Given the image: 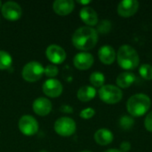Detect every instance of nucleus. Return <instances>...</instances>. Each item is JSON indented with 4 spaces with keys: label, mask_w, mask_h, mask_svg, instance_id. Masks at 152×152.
<instances>
[{
    "label": "nucleus",
    "mask_w": 152,
    "mask_h": 152,
    "mask_svg": "<svg viewBox=\"0 0 152 152\" xmlns=\"http://www.w3.org/2000/svg\"><path fill=\"white\" fill-rule=\"evenodd\" d=\"M98 42V32L95 28L84 26L77 28L72 36L73 45L84 52L94 48Z\"/></svg>",
    "instance_id": "nucleus-1"
},
{
    "label": "nucleus",
    "mask_w": 152,
    "mask_h": 152,
    "mask_svg": "<svg viewBox=\"0 0 152 152\" xmlns=\"http://www.w3.org/2000/svg\"><path fill=\"white\" fill-rule=\"evenodd\" d=\"M117 58L119 66L126 70L134 69L140 63V57L137 51L128 45H124L119 47Z\"/></svg>",
    "instance_id": "nucleus-2"
},
{
    "label": "nucleus",
    "mask_w": 152,
    "mask_h": 152,
    "mask_svg": "<svg viewBox=\"0 0 152 152\" xmlns=\"http://www.w3.org/2000/svg\"><path fill=\"white\" fill-rule=\"evenodd\" d=\"M151 98L144 94H136L131 96L126 103V108L133 117L143 116L151 108Z\"/></svg>",
    "instance_id": "nucleus-3"
},
{
    "label": "nucleus",
    "mask_w": 152,
    "mask_h": 152,
    "mask_svg": "<svg viewBox=\"0 0 152 152\" xmlns=\"http://www.w3.org/2000/svg\"><path fill=\"white\" fill-rule=\"evenodd\" d=\"M100 99L109 104H115L122 100L123 93L121 89L114 85H105L99 90Z\"/></svg>",
    "instance_id": "nucleus-4"
},
{
    "label": "nucleus",
    "mask_w": 152,
    "mask_h": 152,
    "mask_svg": "<svg viewBox=\"0 0 152 152\" xmlns=\"http://www.w3.org/2000/svg\"><path fill=\"white\" fill-rule=\"evenodd\" d=\"M45 74V68L38 61L28 62L22 69V77L28 82H36Z\"/></svg>",
    "instance_id": "nucleus-5"
},
{
    "label": "nucleus",
    "mask_w": 152,
    "mask_h": 152,
    "mask_svg": "<svg viewBox=\"0 0 152 152\" xmlns=\"http://www.w3.org/2000/svg\"><path fill=\"white\" fill-rule=\"evenodd\" d=\"M77 129L76 122L68 117L58 118L54 123V131L57 134L62 137H69L74 134Z\"/></svg>",
    "instance_id": "nucleus-6"
},
{
    "label": "nucleus",
    "mask_w": 152,
    "mask_h": 152,
    "mask_svg": "<svg viewBox=\"0 0 152 152\" xmlns=\"http://www.w3.org/2000/svg\"><path fill=\"white\" fill-rule=\"evenodd\" d=\"M19 129L24 135L32 136L38 131V123L32 116L24 115L19 120Z\"/></svg>",
    "instance_id": "nucleus-7"
},
{
    "label": "nucleus",
    "mask_w": 152,
    "mask_h": 152,
    "mask_svg": "<svg viewBox=\"0 0 152 152\" xmlns=\"http://www.w3.org/2000/svg\"><path fill=\"white\" fill-rule=\"evenodd\" d=\"M1 10H2L3 16L6 20H11V21L18 20L22 14L21 7L20 6L19 4H17L16 2H13V1L5 2L2 5Z\"/></svg>",
    "instance_id": "nucleus-8"
},
{
    "label": "nucleus",
    "mask_w": 152,
    "mask_h": 152,
    "mask_svg": "<svg viewBox=\"0 0 152 152\" xmlns=\"http://www.w3.org/2000/svg\"><path fill=\"white\" fill-rule=\"evenodd\" d=\"M45 54L53 64H61L66 60L65 50L57 45H51L46 48Z\"/></svg>",
    "instance_id": "nucleus-9"
},
{
    "label": "nucleus",
    "mask_w": 152,
    "mask_h": 152,
    "mask_svg": "<svg viewBox=\"0 0 152 152\" xmlns=\"http://www.w3.org/2000/svg\"><path fill=\"white\" fill-rule=\"evenodd\" d=\"M42 89L45 95L51 98H55L61 94L63 87L59 80L54 78H49L44 83Z\"/></svg>",
    "instance_id": "nucleus-10"
},
{
    "label": "nucleus",
    "mask_w": 152,
    "mask_h": 152,
    "mask_svg": "<svg viewBox=\"0 0 152 152\" xmlns=\"http://www.w3.org/2000/svg\"><path fill=\"white\" fill-rule=\"evenodd\" d=\"M94 58L93 54L87 52H81L75 55L73 59V63L75 67L80 70H86L92 67L94 64Z\"/></svg>",
    "instance_id": "nucleus-11"
},
{
    "label": "nucleus",
    "mask_w": 152,
    "mask_h": 152,
    "mask_svg": "<svg viewBox=\"0 0 152 152\" xmlns=\"http://www.w3.org/2000/svg\"><path fill=\"white\" fill-rule=\"evenodd\" d=\"M140 4L136 0H123L118 5V12L122 17L133 16L139 9Z\"/></svg>",
    "instance_id": "nucleus-12"
},
{
    "label": "nucleus",
    "mask_w": 152,
    "mask_h": 152,
    "mask_svg": "<svg viewBox=\"0 0 152 152\" xmlns=\"http://www.w3.org/2000/svg\"><path fill=\"white\" fill-rule=\"evenodd\" d=\"M33 110L38 116H47L52 110V102L45 97H39L33 102Z\"/></svg>",
    "instance_id": "nucleus-13"
},
{
    "label": "nucleus",
    "mask_w": 152,
    "mask_h": 152,
    "mask_svg": "<svg viewBox=\"0 0 152 152\" xmlns=\"http://www.w3.org/2000/svg\"><path fill=\"white\" fill-rule=\"evenodd\" d=\"M75 7V3L72 0H56L53 4V11L61 16L69 14Z\"/></svg>",
    "instance_id": "nucleus-14"
},
{
    "label": "nucleus",
    "mask_w": 152,
    "mask_h": 152,
    "mask_svg": "<svg viewBox=\"0 0 152 152\" xmlns=\"http://www.w3.org/2000/svg\"><path fill=\"white\" fill-rule=\"evenodd\" d=\"M98 56L102 63H104L106 65H110V64H112L114 62V61L116 60L117 53L112 46L106 45H102L99 49Z\"/></svg>",
    "instance_id": "nucleus-15"
},
{
    "label": "nucleus",
    "mask_w": 152,
    "mask_h": 152,
    "mask_svg": "<svg viewBox=\"0 0 152 152\" xmlns=\"http://www.w3.org/2000/svg\"><path fill=\"white\" fill-rule=\"evenodd\" d=\"M81 20L89 27L98 24V15L94 9L90 6H85L79 12Z\"/></svg>",
    "instance_id": "nucleus-16"
},
{
    "label": "nucleus",
    "mask_w": 152,
    "mask_h": 152,
    "mask_svg": "<svg viewBox=\"0 0 152 152\" xmlns=\"http://www.w3.org/2000/svg\"><path fill=\"white\" fill-rule=\"evenodd\" d=\"M114 139L113 134L111 131L106 128H101L97 130L94 134V140L95 142L102 146L108 145L112 142Z\"/></svg>",
    "instance_id": "nucleus-17"
},
{
    "label": "nucleus",
    "mask_w": 152,
    "mask_h": 152,
    "mask_svg": "<svg viewBox=\"0 0 152 152\" xmlns=\"http://www.w3.org/2000/svg\"><path fill=\"white\" fill-rule=\"evenodd\" d=\"M135 80H136V77H135L134 73H133L131 71H124L118 76L116 82H117V85L118 87L127 88V87L131 86L134 83Z\"/></svg>",
    "instance_id": "nucleus-18"
},
{
    "label": "nucleus",
    "mask_w": 152,
    "mask_h": 152,
    "mask_svg": "<svg viewBox=\"0 0 152 152\" xmlns=\"http://www.w3.org/2000/svg\"><path fill=\"white\" fill-rule=\"evenodd\" d=\"M77 98L81 102H89L93 100L96 95V90L94 86H81L77 91Z\"/></svg>",
    "instance_id": "nucleus-19"
},
{
    "label": "nucleus",
    "mask_w": 152,
    "mask_h": 152,
    "mask_svg": "<svg viewBox=\"0 0 152 152\" xmlns=\"http://www.w3.org/2000/svg\"><path fill=\"white\" fill-rule=\"evenodd\" d=\"M90 83L94 87H102L104 86L105 76L100 71H94L90 75Z\"/></svg>",
    "instance_id": "nucleus-20"
},
{
    "label": "nucleus",
    "mask_w": 152,
    "mask_h": 152,
    "mask_svg": "<svg viewBox=\"0 0 152 152\" xmlns=\"http://www.w3.org/2000/svg\"><path fill=\"white\" fill-rule=\"evenodd\" d=\"M12 63V56L5 51L0 50V69H8Z\"/></svg>",
    "instance_id": "nucleus-21"
},
{
    "label": "nucleus",
    "mask_w": 152,
    "mask_h": 152,
    "mask_svg": "<svg viewBox=\"0 0 152 152\" xmlns=\"http://www.w3.org/2000/svg\"><path fill=\"white\" fill-rule=\"evenodd\" d=\"M139 73L141 77L147 80L152 79V65L149 63L142 64L139 68Z\"/></svg>",
    "instance_id": "nucleus-22"
},
{
    "label": "nucleus",
    "mask_w": 152,
    "mask_h": 152,
    "mask_svg": "<svg viewBox=\"0 0 152 152\" xmlns=\"http://www.w3.org/2000/svg\"><path fill=\"white\" fill-rule=\"evenodd\" d=\"M134 125V119L127 115H124L119 119V126L124 130H130Z\"/></svg>",
    "instance_id": "nucleus-23"
},
{
    "label": "nucleus",
    "mask_w": 152,
    "mask_h": 152,
    "mask_svg": "<svg viewBox=\"0 0 152 152\" xmlns=\"http://www.w3.org/2000/svg\"><path fill=\"white\" fill-rule=\"evenodd\" d=\"M112 24L111 21L109 20H102L97 25V32L102 34H107L111 30Z\"/></svg>",
    "instance_id": "nucleus-24"
},
{
    "label": "nucleus",
    "mask_w": 152,
    "mask_h": 152,
    "mask_svg": "<svg viewBox=\"0 0 152 152\" xmlns=\"http://www.w3.org/2000/svg\"><path fill=\"white\" fill-rule=\"evenodd\" d=\"M58 72H59V69L57 66L54 64H49L45 68V75L47 77L53 78L58 75Z\"/></svg>",
    "instance_id": "nucleus-25"
},
{
    "label": "nucleus",
    "mask_w": 152,
    "mask_h": 152,
    "mask_svg": "<svg viewBox=\"0 0 152 152\" xmlns=\"http://www.w3.org/2000/svg\"><path fill=\"white\" fill-rule=\"evenodd\" d=\"M94 114H95V110L93 108H86L80 111L79 116H80V118H82L84 119H89V118H93L94 116Z\"/></svg>",
    "instance_id": "nucleus-26"
},
{
    "label": "nucleus",
    "mask_w": 152,
    "mask_h": 152,
    "mask_svg": "<svg viewBox=\"0 0 152 152\" xmlns=\"http://www.w3.org/2000/svg\"><path fill=\"white\" fill-rule=\"evenodd\" d=\"M144 126H145V128L150 131L152 132V111H151L145 118V120H144Z\"/></svg>",
    "instance_id": "nucleus-27"
},
{
    "label": "nucleus",
    "mask_w": 152,
    "mask_h": 152,
    "mask_svg": "<svg viewBox=\"0 0 152 152\" xmlns=\"http://www.w3.org/2000/svg\"><path fill=\"white\" fill-rule=\"evenodd\" d=\"M131 147H132V146H131V143H130L129 142L124 141V142H122L121 144H120V151L122 152H127L130 151Z\"/></svg>",
    "instance_id": "nucleus-28"
},
{
    "label": "nucleus",
    "mask_w": 152,
    "mask_h": 152,
    "mask_svg": "<svg viewBox=\"0 0 152 152\" xmlns=\"http://www.w3.org/2000/svg\"><path fill=\"white\" fill-rule=\"evenodd\" d=\"M61 111L64 113H72L73 112V108L69 105H62L61 107Z\"/></svg>",
    "instance_id": "nucleus-29"
},
{
    "label": "nucleus",
    "mask_w": 152,
    "mask_h": 152,
    "mask_svg": "<svg viewBox=\"0 0 152 152\" xmlns=\"http://www.w3.org/2000/svg\"><path fill=\"white\" fill-rule=\"evenodd\" d=\"M104 152H122L120 150H118V149H109L107 151H105Z\"/></svg>",
    "instance_id": "nucleus-30"
},
{
    "label": "nucleus",
    "mask_w": 152,
    "mask_h": 152,
    "mask_svg": "<svg viewBox=\"0 0 152 152\" xmlns=\"http://www.w3.org/2000/svg\"><path fill=\"white\" fill-rule=\"evenodd\" d=\"M77 3L82 4H90L91 1H89V0H87V1H77Z\"/></svg>",
    "instance_id": "nucleus-31"
},
{
    "label": "nucleus",
    "mask_w": 152,
    "mask_h": 152,
    "mask_svg": "<svg viewBox=\"0 0 152 152\" xmlns=\"http://www.w3.org/2000/svg\"><path fill=\"white\" fill-rule=\"evenodd\" d=\"M80 152H92V151H80Z\"/></svg>",
    "instance_id": "nucleus-32"
},
{
    "label": "nucleus",
    "mask_w": 152,
    "mask_h": 152,
    "mask_svg": "<svg viewBox=\"0 0 152 152\" xmlns=\"http://www.w3.org/2000/svg\"><path fill=\"white\" fill-rule=\"evenodd\" d=\"M40 152H48V151H45V150H42Z\"/></svg>",
    "instance_id": "nucleus-33"
},
{
    "label": "nucleus",
    "mask_w": 152,
    "mask_h": 152,
    "mask_svg": "<svg viewBox=\"0 0 152 152\" xmlns=\"http://www.w3.org/2000/svg\"><path fill=\"white\" fill-rule=\"evenodd\" d=\"M0 7L2 8V2H1V1H0Z\"/></svg>",
    "instance_id": "nucleus-34"
}]
</instances>
